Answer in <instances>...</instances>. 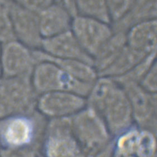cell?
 Segmentation results:
<instances>
[{
    "instance_id": "cell-5",
    "label": "cell",
    "mask_w": 157,
    "mask_h": 157,
    "mask_svg": "<svg viewBox=\"0 0 157 157\" xmlns=\"http://www.w3.org/2000/svg\"><path fill=\"white\" fill-rule=\"evenodd\" d=\"M6 57V67L9 71H17L23 66V53L22 51Z\"/></svg>"
},
{
    "instance_id": "cell-2",
    "label": "cell",
    "mask_w": 157,
    "mask_h": 157,
    "mask_svg": "<svg viewBox=\"0 0 157 157\" xmlns=\"http://www.w3.org/2000/svg\"><path fill=\"white\" fill-rule=\"evenodd\" d=\"M138 153L140 157H151L155 148V143L151 136L143 134L138 137Z\"/></svg>"
},
{
    "instance_id": "cell-4",
    "label": "cell",
    "mask_w": 157,
    "mask_h": 157,
    "mask_svg": "<svg viewBox=\"0 0 157 157\" xmlns=\"http://www.w3.org/2000/svg\"><path fill=\"white\" fill-rule=\"evenodd\" d=\"M139 136L136 133H132L122 138L119 142V148L123 152L130 153L137 147Z\"/></svg>"
},
{
    "instance_id": "cell-1",
    "label": "cell",
    "mask_w": 157,
    "mask_h": 157,
    "mask_svg": "<svg viewBox=\"0 0 157 157\" xmlns=\"http://www.w3.org/2000/svg\"><path fill=\"white\" fill-rule=\"evenodd\" d=\"M29 127L24 120L17 119L9 125L6 133V139L13 144H21L29 140Z\"/></svg>"
},
{
    "instance_id": "cell-3",
    "label": "cell",
    "mask_w": 157,
    "mask_h": 157,
    "mask_svg": "<svg viewBox=\"0 0 157 157\" xmlns=\"http://www.w3.org/2000/svg\"><path fill=\"white\" fill-rule=\"evenodd\" d=\"M50 149L52 157H75L76 152L66 143H56Z\"/></svg>"
}]
</instances>
